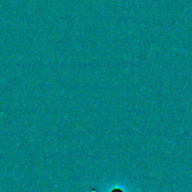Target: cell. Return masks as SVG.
I'll return each mask as SVG.
<instances>
[{"label":"cell","instance_id":"1","mask_svg":"<svg viewBox=\"0 0 192 192\" xmlns=\"http://www.w3.org/2000/svg\"><path fill=\"white\" fill-rule=\"evenodd\" d=\"M112 192H122V191H121L120 189H113Z\"/></svg>","mask_w":192,"mask_h":192}]
</instances>
